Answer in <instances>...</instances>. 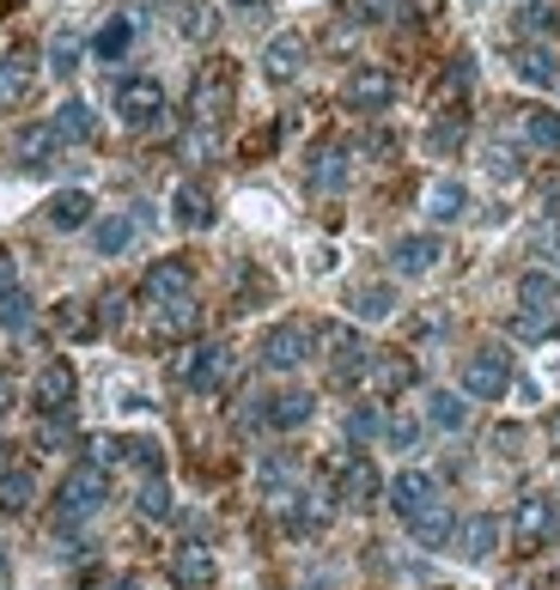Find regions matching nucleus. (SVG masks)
I'll use <instances>...</instances> for the list:
<instances>
[{"label": "nucleus", "mask_w": 560, "mask_h": 590, "mask_svg": "<svg viewBox=\"0 0 560 590\" xmlns=\"http://www.w3.org/2000/svg\"><path fill=\"white\" fill-rule=\"evenodd\" d=\"M49 67H55V74H74V67H79V43H74V37H67V31H55V43H49Z\"/></svg>", "instance_id": "nucleus-43"}, {"label": "nucleus", "mask_w": 560, "mask_h": 590, "mask_svg": "<svg viewBox=\"0 0 560 590\" xmlns=\"http://www.w3.org/2000/svg\"><path fill=\"white\" fill-rule=\"evenodd\" d=\"M335 493L354 505V512H366V505H378V493H384V482H378V469L366 463V457H347L342 469H335Z\"/></svg>", "instance_id": "nucleus-12"}, {"label": "nucleus", "mask_w": 560, "mask_h": 590, "mask_svg": "<svg viewBox=\"0 0 560 590\" xmlns=\"http://www.w3.org/2000/svg\"><path fill=\"white\" fill-rule=\"evenodd\" d=\"M25 323H31V298L18 293V286L0 293V329H25Z\"/></svg>", "instance_id": "nucleus-41"}, {"label": "nucleus", "mask_w": 560, "mask_h": 590, "mask_svg": "<svg viewBox=\"0 0 560 590\" xmlns=\"http://www.w3.org/2000/svg\"><path fill=\"white\" fill-rule=\"evenodd\" d=\"M128 43H135V18L116 13V18H104V31L92 37V55H98V62H123Z\"/></svg>", "instance_id": "nucleus-22"}, {"label": "nucleus", "mask_w": 560, "mask_h": 590, "mask_svg": "<svg viewBox=\"0 0 560 590\" xmlns=\"http://www.w3.org/2000/svg\"><path fill=\"white\" fill-rule=\"evenodd\" d=\"M366 372H372V384L384 389V396H396V389L415 384V359H408V354H378Z\"/></svg>", "instance_id": "nucleus-25"}, {"label": "nucleus", "mask_w": 560, "mask_h": 590, "mask_svg": "<svg viewBox=\"0 0 560 590\" xmlns=\"http://www.w3.org/2000/svg\"><path fill=\"white\" fill-rule=\"evenodd\" d=\"M347 177V153L342 146H323V153H317V165H311V183L317 189H335Z\"/></svg>", "instance_id": "nucleus-37"}, {"label": "nucleus", "mask_w": 560, "mask_h": 590, "mask_svg": "<svg viewBox=\"0 0 560 590\" xmlns=\"http://www.w3.org/2000/svg\"><path fill=\"white\" fill-rule=\"evenodd\" d=\"M427 140H433V153H451V146H463V123H438Z\"/></svg>", "instance_id": "nucleus-49"}, {"label": "nucleus", "mask_w": 560, "mask_h": 590, "mask_svg": "<svg viewBox=\"0 0 560 590\" xmlns=\"http://www.w3.org/2000/svg\"><path fill=\"white\" fill-rule=\"evenodd\" d=\"M25 86H31V62H25V55L0 62V104H18V98H25Z\"/></svg>", "instance_id": "nucleus-34"}, {"label": "nucleus", "mask_w": 560, "mask_h": 590, "mask_svg": "<svg viewBox=\"0 0 560 590\" xmlns=\"http://www.w3.org/2000/svg\"><path fill=\"white\" fill-rule=\"evenodd\" d=\"M110 590H140V578H116V585H110Z\"/></svg>", "instance_id": "nucleus-56"}, {"label": "nucleus", "mask_w": 560, "mask_h": 590, "mask_svg": "<svg viewBox=\"0 0 560 590\" xmlns=\"http://www.w3.org/2000/svg\"><path fill=\"white\" fill-rule=\"evenodd\" d=\"M427 420H433L438 433H463L469 426V402L457 396V389H438L433 402H427Z\"/></svg>", "instance_id": "nucleus-28"}, {"label": "nucleus", "mask_w": 560, "mask_h": 590, "mask_svg": "<svg viewBox=\"0 0 560 590\" xmlns=\"http://www.w3.org/2000/svg\"><path fill=\"white\" fill-rule=\"evenodd\" d=\"M74 389H79V377H74L67 359L43 365V377H37V408H43V420H62L67 408H74Z\"/></svg>", "instance_id": "nucleus-13"}, {"label": "nucleus", "mask_w": 560, "mask_h": 590, "mask_svg": "<svg viewBox=\"0 0 560 590\" xmlns=\"http://www.w3.org/2000/svg\"><path fill=\"white\" fill-rule=\"evenodd\" d=\"M408 529H415V536H420L427 548H438V542H451V536H457V524H451V512H445V505H433V512H420Z\"/></svg>", "instance_id": "nucleus-32"}, {"label": "nucleus", "mask_w": 560, "mask_h": 590, "mask_svg": "<svg viewBox=\"0 0 560 590\" xmlns=\"http://www.w3.org/2000/svg\"><path fill=\"white\" fill-rule=\"evenodd\" d=\"M49 128H55V140H98V116H92V104H79V98H67Z\"/></svg>", "instance_id": "nucleus-21"}, {"label": "nucleus", "mask_w": 560, "mask_h": 590, "mask_svg": "<svg viewBox=\"0 0 560 590\" xmlns=\"http://www.w3.org/2000/svg\"><path fill=\"white\" fill-rule=\"evenodd\" d=\"M311 414H317V402L305 396V389H280V396H268L263 402V420L275 426V433H298Z\"/></svg>", "instance_id": "nucleus-16"}, {"label": "nucleus", "mask_w": 560, "mask_h": 590, "mask_svg": "<svg viewBox=\"0 0 560 590\" xmlns=\"http://www.w3.org/2000/svg\"><path fill=\"white\" fill-rule=\"evenodd\" d=\"M506 384H512V365H506V354L482 347V354L463 359V396H475V402H499V396H506Z\"/></svg>", "instance_id": "nucleus-4"}, {"label": "nucleus", "mask_w": 560, "mask_h": 590, "mask_svg": "<svg viewBox=\"0 0 560 590\" xmlns=\"http://www.w3.org/2000/svg\"><path fill=\"white\" fill-rule=\"evenodd\" d=\"M494 171L499 177H518V153H512V146H494Z\"/></svg>", "instance_id": "nucleus-51"}, {"label": "nucleus", "mask_w": 560, "mask_h": 590, "mask_svg": "<svg viewBox=\"0 0 560 590\" xmlns=\"http://www.w3.org/2000/svg\"><path fill=\"white\" fill-rule=\"evenodd\" d=\"M378 433H384L378 408H354V414H347V438H359V445H366V438H378Z\"/></svg>", "instance_id": "nucleus-45"}, {"label": "nucleus", "mask_w": 560, "mask_h": 590, "mask_svg": "<svg viewBox=\"0 0 560 590\" xmlns=\"http://www.w3.org/2000/svg\"><path fill=\"white\" fill-rule=\"evenodd\" d=\"M512 335L518 342H555V311H518Z\"/></svg>", "instance_id": "nucleus-36"}, {"label": "nucleus", "mask_w": 560, "mask_h": 590, "mask_svg": "<svg viewBox=\"0 0 560 590\" xmlns=\"http://www.w3.org/2000/svg\"><path fill=\"white\" fill-rule=\"evenodd\" d=\"M171 578L183 590H207L219 578V566H214V554H207L202 542H189V548H177V554H171Z\"/></svg>", "instance_id": "nucleus-17"}, {"label": "nucleus", "mask_w": 560, "mask_h": 590, "mask_svg": "<svg viewBox=\"0 0 560 590\" xmlns=\"http://www.w3.org/2000/svg\"><path fill=\"white\" fill-rule=\"evenodd\" d=\"M238 7H263V0H238Z\"/></svg>", "instance_id": "nucleus-57"}, {"label": "nucleus", "mask_w": 560, "mask_h": 590, "mask_svg": "<svg viewBox=\"0 0 560 590\" xmlns=\"http://www.w3.org/2000/svg\"><path fill=\"white\" fill-rule=\"evenodd\" d=\"M177 219H183L189 232H207V226H214V195H207L202 183H183L177 189Z\"/></svg>", "instance_id": "nucleus-26"}, {"label": "nucleus", "mask_w": 560, "mask_h": 590, "mask_svg": "<svg viewBox=\"0 0 560 590\" xmlns=\"http://www.w3.org/2000/svg\"><path fill=\"white\" fill-rule=\"evenodd\" d=\"M37 445H67V420H43V433H37Z\"/></svg>", "instance_id": "nucleus-50"}, {"label": "nucleus", "mask_w": 560, "mask_h": 590, "mask_svg": "<svg viewBox=\"0 0 560 590\" xmlns=\"http://www.w3.org/2000/svg\"><path fill=\"white\" fill-rule=\"evenodd\" d=\"M31 505H37V475L18 463L13 475H0V512H7V517H25Z\"/></svg>", "instance_id": "nucleus-20"}, {"label": "nucleus", "mask_w": 560, "mask_h": 590, "mask_svg": "<svg viewBox=\"0 0 560 590\" xmlns=\"http://www.w3.org/2000/svg\"><path fill=\"white\" fill-rule=\"evenodd\" d=\"M7 408H13V384H7V377H0V414H7Z\"/></svg>", "instance_id": "nucleus-55"}, {"label": "nucleus", "mask_w": 560, "mask_h": 590, "mask_svg": "<svg viewBox=\"0 0 560 590\" xmlns=\"http://www.w3.org/2000/svg\"><path fill=\"white\" fill-rule=\"evenodd\" d=\"M524 140L543 153H560V116L555 110H524Z\"/></svg>", "instance_id": "nucleus-31"}, {"label": "nucleus", "mask_w": 560, "mask_h": 590, "mask_svg": "<svg viewBox=\"0 0 560 590\" xmlns=\"http://www.w3.org/2000/svg\"><path fill=\"white\" fill-rule=\"evenodd\" d=\"M135 512L147 517V524H165V517L177 512V505H171V487L158 482V475H147V482H140V493H135Z\"/></svg>", "instance_id": "nucleus-29"}, {"label": "nucleus", "mask_w": 560, "mask_h": 590, "mask_svg": "<svg viewBox=\"0 0 560 590\" xmlns=\"http://www.w3.org/2000/svg\"><path fill=\"white\" fill-rule=\"evenodd\" d=\"M384 438H390V445H396V451H415L420 426H415V420H408V414H390V420H384Z\"/></svg>", "instance_id": "nucleus-46"}, {"label": "nucleus", "mask_w": 560, "mask_h": 590, "mask_svg": "<svg viewBox=\"0 0 560 590\" xmlns=\"http://www.w3.org/2000/svg\"><path fill=\"white\" fill-rule=\"evenodd\" d=\"M116 116H123L128 128H153L158 116H165V86H158V79H123V86H116Z\"/></svg>", "instance_id": "nucleus-5"}, {"label": "nucleus", "mask_w": 560, "mask_h": 590, "mask_svg": "<svg viewBox=\"0 0 560 590\" xmlns=\"http://www.w3.org/2000/svg\"><path fill=\"white\" fill-rule=\"evenodd\" d=\"M323 347H329V365H335V377H359L366 365H372V347L359 342V329H347V323H329V329H323Z\"/></svg>", "instance_id": "nucleus-11"}, {"label": "nucleus", "mask_w": 560, "mask_h": 590, "mask_svg": "<svg viewBox=\"0 0 560 590\" xmlns=\"http://www.w3.org/2000/svg\"><path fill=\"white\" fill-rule=\"evenodd\" d=\"M311 359V329L305 323H275L263 335V365L268 372H293V365H305Z\"/></svg>", "instance_id": "nucleus-7"}, {"label": "nucleus", "mask_w": 560, "mask_h": 590, "mask_svg": "<svg viewBox=\"0 0 560 590\" xmlns=\"http://www.w3.org/2000/svg\"><path fill=\"white\" fill-rule=\"evenodd\" d=\"M0 573H7V560H0Z\"/></svg>", "instance_id": "nucleus-58"}, {"label": "nucleus", "mask_w": 560, "mask_h": 590, "mask_svg": "<svg viewBox=\"0 0 560 590\" xmlns=\"http://www.w3.org/2000/svg\"><path fill=\"white\" fill-rule=\"evenodd\" d=\"M524 31H536V37L560 31V13H555V7H524Z\"/></svg>", "instance_id": "nucleus-47"}, {"label": "nucleus", "mask_w": 560, "mask_h": 590, "mask_svg": "<svg viewBox=\"0 0 560 590\" xmlns=\"http://www.w3.org/2000/svg\"><path fill=\"white\" fill-rule=\"evenodd\" d=\"M123 457H128V463H140V469H147V475H158V463H165V457H158V445H153V438H123Z\"/></svg>", "instance_id": "nucleus-44"}, {"label": "nucleus", "mask_w": 560, "mask_h": 590, "mask_svg": "<svg viewBox=\"0 0 560 590\" xmlns=\"http://www.w3.org/2000/svg\"><path fill=\"white\" fill-rule=\"evenodd\" d=\"M219 31V13L214 7H202V0H195V7H189L183 13V37H195V43H207V37Z\"/></svg>", "instance_id": "nucleus-39"}, {"label": "nucleus", "mask_w": 560, "mask_h": 590, "mask_svg": "<svg viewBox=\"0 0 560 590\" xmlns=\"http://www.w3.org/2000/svg\"><path fill=\"white\" fill-rule=\"evenodd\" d=\"M55 146H62V140H55V128L49 123H31L25 134H18V158H25V165H49Z\"/></svg>", "instance_id": "nucleus-30"}, {"label": "nucleus", "mask_w": 560, "mask_h": 590, "mask_svg": "<svg viewBox=\"0 0 560 590\" xmlns=\"http://www.w3.org/2000/svg\"><path fill=\"white\" fill-rule=\"evenodd\" d=\"M494 548H499V517L475 512V517L457 524V554H463V560H487Z\"/></svg>", "instance_id": "nucleus-18"}, {"label": "nucleus", "mask_w": 560, "mask_h": 590, "mask_svg": "<svg viewBox=\"0 0 560 590\" xmlns=\"http://www.w3.org/2000/svg\"><path fill=\"white\" fill-rule=\"evenodd\" d=\"M207 153H214V128H195V134H183V158H189V165H202Z\"/></svg>", "instance_id": "nucleus-48"}, {"label": "nucleus", "mask_w": 560, "mask_h": 590, "mask_svg": "<svg viewBox=\"0 0 560 590\" xmlns=\"http://www.w3.org/2000/svg\"><path fill=\"white\" fill-rule=\"evenodd\" d=\"M548 445H555V451H560V408H555V414H548Z\"/></svg>", "instance_id": "nucleus-54"}, {"label": "nucleus", "mask_w": 560, "mask_h": 590, "mask_svg": "<svg viewBox=\"0 0 560 590\" xmlns=\"http://www.w3.org/2000/svg\"><path fill=\"white\" fill-rule=\"evenodd\" d=\"M49 226H55V232H79V226H92V195H86V189H62V195H49Z\"/></svg>", "instance_id": "nucleus-19"}, {"label": "nucleus", "mask_w": 560, "mask_h": 590, "mask_svg": "<svg viewBox=\"0 0 560 590\" xmlns=\"http://www.w3.org/2000/svg\"><path fill=\"white\" fill-rule=\"evenodd\" d=\"M390 505H396V517H403V524H415L420 512H433V505H438L433 475H420V469H403V475L390 482Z\"/></svg>", "instance_id": "nucleus-10"}, {"label": "nucleus", "mask_w": 560, "mask_h": 590, "mask_svg": "<svg viewBox=\"0 0 560 590\" xmlns=\"http://www.w3.org/2000/svg\"><path fill=\"white\" fill-rule=\"evenodd\" d=\"M354 25H372V18H390V13H403V0H347L342 7Z\"/></svg>", "instance_id": "nucleus-40"}, {"label": "nucleus", "mask_w": 560, "mask_h": 590, "mask_svg": "<svg viewBox=\"0 0 560 590\" xmlns=\"http://www.w3.org/2000/svg\"><path fill=\"white\" fill-rule=\"evenodd\" d=\"M298 67H305V37H298V31H280L275 43L263 49V74L275 79V86H287V79H298Z\"/></svg>", "instance_id": "nucleus-15"}, {"label": "nucleus", "mask_w": 560, "mask_h": 590, "mask_svg": "<svg viewBox=\"0 0 560 590\" xmlns=\"http://www.w3.org/2000/svg\"><path fill=\"white\" fill-rule=\"evenodd\" d=\"M396 311V293L390 286H359L354 293V317H390Z\"/></svg>", "instance_id": "nucleus-38"}, {"label": "nucleus", "mask_w": 560, "mask_h": 590, "mask_svg": "<svg viewBox=\"0 0 560 590\" xmlns=\"http://www.w3.org/2000/svg\"><path fill=\"white\" fill-rule=\"evenodd\" d=\"M555 529H560V505L548 493H530L518 499V512H512V542L524 548V554H536V548L555 542Z\"/></svg>", "instance_id": "nucleus-3"}, {"label": "nucleus", "mask_w": 560, "mask_h": 590, "mask_svg": "<svg viewBox=\"0 0 560 590\" xmlns=\"http://www.w3.org/2000/svg\"><path fill=\"white\" fill-rule=\"evenodd\" d=\"M195 293V268L183 262V256H165V262L147 268V280H140V298L147 305H177V298Z\"/></svg>", "instance_id": "nucleus-6"}, {"label": "nucleus", "mask_w": 560, "mask_h": 590, "mask_svg": "<svg viewBox=\"0 0 560 590\" xmlns=\"http://www.w3.org/2000/svg\"><path fill=\"white\" fill-rule=\"evenodd\" d=\"M463 207H469V189L457 183V177H438L433 189H427V214L445 226V219H463Z\"/></svg>", "instance_id": "nucleus-24"}, {"label": "nucleus", "mask_w": 560, "mask_h": 590, "mask_svg": "<svg viewBox=\"0 0 560 590\" xmlns=\"http://www.w3.org/2000/svg\"><path fill=\"white\" fill-rule=\"evenodd\" d=\"M18 469V457H13V445H0V475H13Z\"/></svg>", "instance_id": "nucleus-53"}, {"label": "nucleus", "mask_w": 560, "mask_h": 590, "mask_svg": "<svg viewBox=\"0 0 560 590\" xmlns=\"http://www.w3.org/2000/svg\"><path fill=\"white\" fill-rule=\"evenodd\" d=\"M104 499H110V475L98 463H79L67 469V482L55 487V524H86V517L104 512Z\"/></svg>", "instance_id": "nucleus-1"}, {"label": "nucleus", "mask_w": 560, "mask_h": 590, "mask_svg": "<svg viewBox=\"0 0 560 590\" xmlns=\"http://www.w3.org/2000/svg\"><path fill=\"white\" fill-rule=\"evenodd\" d=\"M0 293H13V256L0 249Z\"/></svg>", "instance_id": "nucleus-52"}, {"label": "nucleus", "mask_w": 560, "mask_h": 590, "mask_svg": "<svg viewBox=\"0 0 560 590\" xmlns=\"http://www.w3.org/2000/svg\"><path fill=\"white\" fill-rule=\"evenodd\" d=\"M195 323H202V311H195V298H177V305H158V335H189Z\"/></svg>", "instance_id": "nucleus-33"}, {"label": "nucleus", "mask_w": 560, "mask_h": 590, "mask_svg": "<svg viewBox=\"0 0 560 590\" xmlns=\"http://www.w3.org/2000/svg\"><path fill=\"white\" fill-rule=\"evenodd\" d=\"M177 384L183 389H219L226 377H232V347L226 342H195V347H183L177 354Z\"/></svg>", "instance_id": "nucleus-2"}, {"label": "nucleus", "mask_w": 560, "mask_h": 590, "mask_svg": "<svg viewBox=\"0 0 560 590\" xmlns=\"http://www.w3.org/2000/svg\"><path fill=\"white\" fill-rule=\"evenodd\" d=\"M518 79H524V86H560V62H555V49H518Z\"/></svg>", "instance_id": "nucleus-23"}, {"label": "nucleus", "mask_w": 560, "mask_h": 590, "mask_svg": "<svg viewBox=\"0 0 560 590\" xmlns=\"http://www.w3.org/2000/svg\"><path fill=\"white\" fill-rule=\"evenodd\" d=\"M55 323H62V335H92V311H86V305H79V298H67L62 311H55Z\"/></svg>", "instance_id": "nucleus-42"}, {"label": "nucleus", "mask_w": 560, "mask_h": 590, "mask_svg": "<svg viewBox=\"0 0 560 590\" xmlns=\"http://www.w3.org/2000/svg\"><path fill=\"white\" fill-rule=\"evenodd\" d=\"M92 244H98V256H123V249L135 244V219H128V214L98 219V226H92Z\"/></svg>", "instance_id": "nucleus-27"}, {"label": "nucleus", "mask_w": 560, "mask_h": 590, "mask_svg": "<svg viewBox=\"0 0 560 590\" xmlns=\"http://www.w3.org/2000/svg\"><path fill=\"white\" fill-rule=\"evenodd\" d=\"M226 104H232V67L214 62V67H202V79H195L189 110H195V123H202V128H214L219 116H226Z\"/></svg>", "instance_id": "nucleus-8"}, {"label": "nucleus", "mask_w": 560, "mask_h": 590, "mask_svg": "<svg viewBox=\"0 0 560 590\" xmlns=\"http://www.w3.org/2000/svg\"><path fill=\"white\" fill-rule=\"evenodd\" d=\"M438 256H445V244H438L433 232H408L390 244V262H396V274H427V268H438Z\"/></svg>", "instance_id": "nucleus-14"}, {"label": "nucleus", "mask_w": 560, "mask_h": 590, "mask_svg": "<svg viewBox=\"0 0 560 590\" xmlns=\"http://www.w3.org/2000/svg\"><path fill=\"white\" fill-rule=\"evenodd\" d=\"M342 98H347V110L378 116V110H390V98H396V79H390L384 67H359V74H347Z\"/></svg>", "instance_id": "nucleus-9"}, {"label": "nucleus", "mask_w": 560, "mask_h": 590, "mask_svg": "<svg viewBox=\"0 0 560 590\" xmlns=\"http://www.w3.org/2000/svg\"><path fill=\"white\" fill-rule=\"evenodd\" d=\"M518 298H524V311H555V274H524Z\"/></svg>", "instance_id": "nucleus-35"}]
</instances>
